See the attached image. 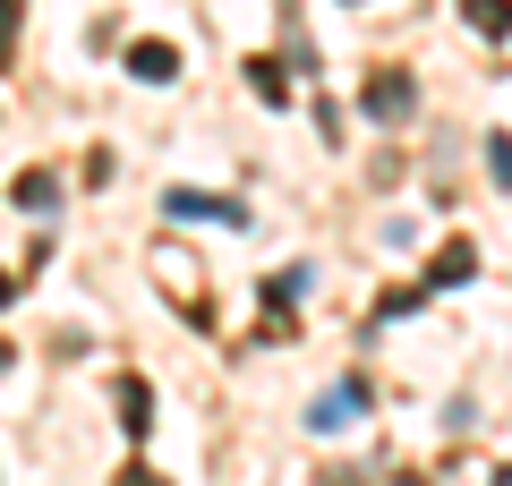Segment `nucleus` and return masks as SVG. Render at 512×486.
I'll use <instances>...</instances> for the list:
<instances>
[{"label":"nucleus","instance_id":"nucleus-13","mask_svg":"<svg viewBox=\"0 0 512 486\" xmlns=\"http://www.w3.org/2000/svg\"><path fill=\"white\" fill-rule=\"evenodd\" d=\"M0 376H9V342H0Z\"/></svg>","mask_w":512,"mask_h":486},{"label":"nucleus","instance_id":"nucleus-11","mask_svg":"<svg viewBox=\"0 0 512 486\" xmlns=\"http://www.w3.org/2000/svg\"><path fill=\"white\" fill-rule=\"evenodd\" d=\"M120 486H163V478H154V469H120Z\"/></svg>","mask_w":512,"mask_h":486},{"label":"nucleus","instance_id":"nucleus-9","mask_svg":"<svg viewBox=\"0 0 512 486\" xmlns=\"http://www.w3.org/2000/svg\"><path fill=\"white\" fill-rule=\"evenodd\" d=\"M248 86H256V94H265V103H282V94H291V77H282V69H274V60H248Z\"/></svg>","mask_w":512,"mask_h":486},{"label":"nucleus","instance_id":"nucleus-8","mask_svg":"<svg viewBox=\"0 0 512 486\" xmlns=\"http://www.w3.org/2000/svg\"><path fill=\"white\" fill-rule=\"evenodd\" d=\"M470 26L478 35H512V0H470Z\"/></svg>","mask_w":512,"mask_h":486},{"label":"nucleus","instance_id":"nucleus-7","mask_svg":"<svg viewBox=\"0 0 512 486\" xmlns=\"http://www.w3.org/2000/svg\"><path fill=\"white\" fill-rule=\"evenodd\" d=\"M18 205H26V214H52V205H60V180H52V171H26V180H18Z\"/></svg>","mask_w":512,"mask_h":486},{"label":"nucleus","instance_id":"nucleus-14","mask_svg":"<svg viewBox=\"0 0 512 486\" xmlns=\"http://www.w3.org/2000/svg\"><path fill=\"white\" fill-rule=\"evenodd\" d=\"M495 486H512V469H495Z\"/></svg>","mask_w":512,"mask_h":486},{"label":"nucleus","instance_id":"nucleus-3","mask_svg":"<svg viewBox=\"0 0 512 486\" xmlns=\"http://www.w3.org/2000/svg\"><path fill=\"white\" fill-rule=\"evenodd\" d=\"M128 77H146V86H171V77H180V52H171V43H128Z\"/></svg>","mask_w":512,"mask_h":486},{"label":"nucleus","instance_id":"nucleus-6","mask_svg":"<svg viewBox=\"0 0 512 486\" xmlns=\"http://www.w3.org/2000/svg\"><path fill=\"white\" fill-rule=\"evenodd\" d=\"M120 427H128V435H146V427H154V393H146L137 376H120Z\"/></svg>","mask_w":512,"mask_h":486},{"label":"nucleus","instance_id":"nucleus-10","mask_svg":"<svg viewBox=\"0 0 512 486\" xmlns=\"http://www.w3.org/2000/svg\"><path fill=\"white\" fill-rule=\"evenodd\" d=\"M9 35H18V0H0V60H9Z\"/></svg>","mask_w":512,"mask_h":486},{"label":"nucleus","instance_id":"nucleus-4","mask_svg":"<svg viewBox=\"0 0 512 486\" xmlns=\"http://www.w3.org/2000/svg\"><path fill=\"white\" fill-rule=\"evenodd\" d=\"M359 401H367V384H333V393H325V401H316V410H308V427H316V435L350 427V410H359Z\"/></svg>","mask_w":512,"mask_h":486},{"label":"nucleus","instance_id":"nucleus-5","mask_svg":"<svg viewBox=\"0 0 512 486\" xmlns=\"http://www.w3.org/2000/svg\"><path fill=\"white\" fill-rule=\"evenodd\" d=\"M470 273H478V248H470V239H453V248L436 256V273H427V290H453V282H470Z\"/></svg>","mask_w":512,"mask_h":486},{"label":"nucleus","instance_id":"nucleus-1","mask_svg":"<svg viewBox=\"0 0 512 486\" xmlns=\"http://www.w3.org/2000/svg\"><path fill=\"white\" fill-rule=\"evenodd\" d=\"M410 103H419V86H410L402 69L367 77V120H410Z\"/></svg>","mask_w":512,"mask_h":486},{"label":"nucleus","instance_id":"nucleus-12","mask_svg":"<svg viewBox=\"0 0 512 486\" xmlns=\"http://www.w3.org/2000/svg\"><path fill=\"white\" fill-rule=\"evenodd\" d=\"M9 299H18V282H9V273H0V307H9Z\"/></svg>","mask_w":512,"mask_h":486},{"label":"nucleus","instance_id":"nucleus-2","mask_svg":"<svg viewBox=\"0 0 512 486\" xmlns=\"http://www.w3.org/2000/svg\"><path fill=\"white\" fill-rule=\"evenodd\" d=\"M163 214H180V222H248L231 197H205V188H171V197H163Z\"/></svg>","mask_w":512,"mask_h":486}]
</instances>
